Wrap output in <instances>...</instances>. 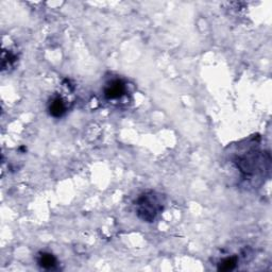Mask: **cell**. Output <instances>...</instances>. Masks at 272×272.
Instances as JSON below:
<instances>
[{"instance_id": "cell-6", "label": "cell", "mask_w": 272, "mask_h": 272, "mask_svg": "<svg viewBox=\"0 0 272 272\" xmlns=\"http://www.w3.org/2000/svg\"><path fill=\"white\" fill-rule=\"evenodd\" d=\"M238 264V258L237 256H230L223 258L220 263L218 264V270L219 271H231L233 269H235Z\"/></svg>"}, {"instance_id": "cell-2", "label": "cell", "mask_w": 272, "mask_h": 272, "mask_svg": "<svg viewBox=\"0 0 272 272\" xmlns=\"http://www.w3.org/2000/svg\"><path fill=\"white\" fill-rule=\"evenodd\" d=\"M265 163H270V160L266 161L265 154L258 151L256 148H250L249 150L238 154L234 161L236 168L246 178L254 177L263 169Z\"/></svg>"}, {"instance_id": "cell-3", "label": "cell", "mask_w": 272, "mask_h": 272, "mask_svg": "<svg viewBox=\"0 0 272 272\" xmlns=\"http://www.w3.org/2000/svg\"><path fill=\"white\" fill-rule=\"evenodd\" d=\"M127 94V85L121 79H113L104 87V97L108 100H118Z\"/></svg>"}, {"instance_id": "cell-5", "label": "cell", "mask_w": 272, "mask_h": 272, "mask_svg": "<svg viewBox=\"0 0 272 272\" xmlns=\"http://www.w3.org/2000/svg\"><path fill=\"white\" fill-rule=\"evenodd\" d=\"M37 264L38 266H41L42 268L47 269V270L53 269L56 266V258L51 253H48V252H42V253L38 254Z\"/></svg>"}, {"instance_id": "cell-4", "label": "cell", "mask_w": 272, "mask_h": 272, "mask_svg": "<svg viewBox=\"0 0 272 272\" xmlns=\"http://www.w3.org/2000/svg\"><path fill=\"white\" fill-rule=\"evenodd\" d=\"M48 111L54 118H61L66 113V103L60 96H55L48 104Z\"/></svg>"}, {"instance_id": "cell-7", "label": "cell", "mask_w": 272, "mask_h": 272, "mask_svg": "<svg viewBox=\"0 0 272 272\" xmlns=\"http://www.w3.org/2000/svg\"><path fill=\"white\" fill-rule=\"evenodd\" d=\"M15 61H16V56L13 53H11V52H9V53L4 52L3 53V68L4 70H6L7 67L12 66Z\"/></svg>"}, {"instance_id": "cell-1", "label": "cell", "mask_w": 272, "mask_h": 272, "mask_svg": "<svg viewBox=\"0 0 272 272\" xmlns=\"http://www.w3.org/2000/svg\"><path fill=\"white\" fill-rule=\"evenodd\" d=\"M164 208V198L161 193L149 190L136 199L135 209L140 219L145 222H153Z\"/></svg>"}]
</instances>
